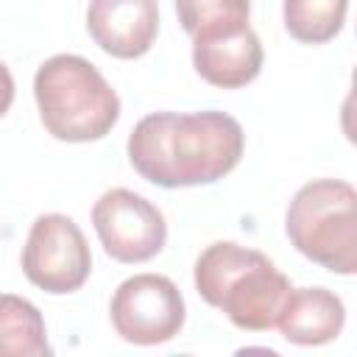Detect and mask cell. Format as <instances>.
Masks as SVG:
<instances>
[{
    "mask_svg": "<svg viewBox=\"0 0 357 357\" xmlns=\"http://www.w3.org/2000/svg\"><path fill=\"white\" fill-rule=\"evenodd\" d=\"M243 148V126L226 112H153L128 134L131 167L165 190L220 181L240 165Z\"/></svg>",
    "mask_w": 357,
    "mask_h": 357,
    "instance_id": "1",
    "label": "cell"
},
{
    "mask_svg": "<svg viewBox=\"0 0 357 357\" xmlns=\"http://www.w3.org/2000/svg\"><path fill=\"white\" fill-rule=\"evenodd\" d=\"M349 0H284V28L304 45L335 39L346 22Z\"/></svg>",
    "mask_w": 357,
    "mask_h": 357,
    "instance_id": "13",
    "label": "cell"
},
{
    "mask_svg": "<svg viewBox=\"0 0 357 357\" xmlns=\"http://www.w3.org/2000/svg\"><path fill=\"white\" fill-rule=\"evenodd\" d=\"M262 45L259 36L248 28L215 39L192 42V67L195 73L220 89H240L251 84L262 70Z\"/></svg>",
    "mask_w": 357,
    "mask_h": 357,
    "instance_id": "9",
    "label": "cell"
},
{
    "mask_svg": "<svg viewBox=\"0 0 357 357\" xmlns=\"http://www.w3.org/2000/svg\"><path fill=\"white\" fill-rule=\"evenodd\" d=\"M195 290L245 332H268L276 326L282 304L293 290L290 279L257 248L220 240L195 259Z\"/></svg>",
    "mask_w": 357,
    "mask_h": 357,
    "instance_id": "2",
    "label": "cell"
},
{
    "mask_svg": "<svg viewBox=\"0 0 357 357\" xmlns=\"http://www.w3.org/2000/svg\"><path fill=\"white\" fill-rule=\"evenodd\" d=\"M86 28L103 53L139 59L159 33V6L156 0H89Z\"/></svg>",
    "mask_w": 357,
    "mask_h": 357,
    "instance_id": "8",
    "label": "cell"
},
{
    "mask_svg": "<svg viewBox=\"0 0 357 357\" xmlns=\"http://www.w3.org/2000/svg\"><path fill=\"white\" fill-rule=\"evenodd\" d=\"M50 351L36 304L14 293H0V357H45Z\"/></svg>",
    "mask_w": 357,
    "mask_h": 357,
    "instance_id": "11",
    "label": "cell"
},
{
    "mask_svg": "<svg viewBox=\"0 0 357 357\" xmlns=\"http://www.w3.org/2000/svg\"><path fill=\"white\" fill-rule=\"evenodd\" d=\"M14 103V78H11V70L0 61V117L11 109Z\"/></svg>",
    "mask_w": 357,
    "mask_h": 357,
    "instance_id": "14",
    "label": "cell"
},
{
    "mask_svg": "<svg viewBox=\"0 0 357 357\" xmlns=\"http://www.w3.org/2000/svg\"><path fill=\"white\" fill-rule=\"evenodd\" d=\"M181 28L195 39H215L248 28L251 0H176Z\"/></svg>",
    "mask_w": 357,
    "mask_h": 357,
    "instance_id": "12",
    "label": "cell"
},
{
    "mask_svg": "<svg viewBox=\"0 0 357 357\" xmlns=\"http://www.w3.org/2000/svg\"><path fill=\"white\" fill-rule=\"evenodd\" d=\"M22 271L45 293L64 296L78 290L89 279L92 254L75 220L59 212L39 215L22 248Z\"/></svg>",
    "mask_w": 357,
    "mask_h": 357,
    "instance_id": "5",
    "label": "cell"
},
{
    "mask_svg": "<svg viewBox=\"0 0 357 357\" xmlns=\"http://www.w3.org/2000/svg\"><path fill=\"white\" fill-rule=\"evenodd\" d=\"M284 229L296 251L321 268L340 276L357 271V192L349 181L304 184L287 206Z\"/></svg>",
    "mask_w": 357,
    "mask_h": 357,
    "instance_id": "4",
    "label": "cell"
},
{
    "mask_svg": "<svg viewBox=\"0 0 357 357\" xmlns=\"http://www.w3.org/2000/svg\"><path fill=\"white\" fill-rule=\"evenodd\" d=\"M33 98L42 126L61 142L103 139L117 117L120 98L84 56H50L33 75Z\"/></svg>",
    "mask_w": 357,
    "mask_h": 357,
    "instance_id": "3",
    "label": "cell"
},
{
    "mask_svg": "<svg viewBox=\"0 0 357 357\" xmlns=\"http://www.w3.org/2000/svg\"><path fill=\"white\" fill-rule=\"evenodd\" d=\"M346 324L343 301L326 287H293L282 304L276 326L296 346H321L340 335Z\"/></svg>",
    "mask_w": 357,
    "mask_h": 357,
    "instance_id": "10",
    "label": "cell"
},
{
    "mask_svg": "<svg viewBox=\"0 0 357 357\" xmlns=\"http://www.w3.org/2000/svg\"><path fill=\"white\" fill-rule=\"evenodd\" d=\"M112 324L126 343L156 346L173 340L184 326V298L162 273H137L112 296Z\"/></svg>",
    "mask_w": 357,
    "mask_h": 357,
    "instance_id": "6",
    "label": "cell"
},
{
    "mask_svg": "<svg viewBox=\"0 0 357 357\" xmlns=\"http://www.w3.org/2000/svg\"><path fill=\"white\" fill-rule=\"evenodd\" d=\"M92 223L103 251L126 265L148 262L167 240V223L159 206L126 187L106 190L95 201Z\"/></svg>",
    "mask_w": 357,
    "mask_h": 357,
    "instance_id": "7",
    "label": "cell"
}]
</instances>
